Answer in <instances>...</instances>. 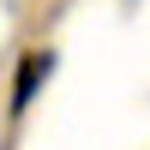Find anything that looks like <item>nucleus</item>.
Listing matches in <instances>:
<instances>
[{
	"label": "nucleus",
	"mask_w": 150,
	"mask_h": 150,
	"mask_svg": "<svg viewBox=\"0 0 150 150\" xmlns=\"http://www.w3.org/2000/svg\"><path fill=\"white\" fill-rule=\"evenodd\" d=\"M42 78H54V54H48V48L30 54V60L18 66V78H12V108H30L36 90H42Z\"/></svg>",
	"instance_id": "obj_1"
}]
</instances>
